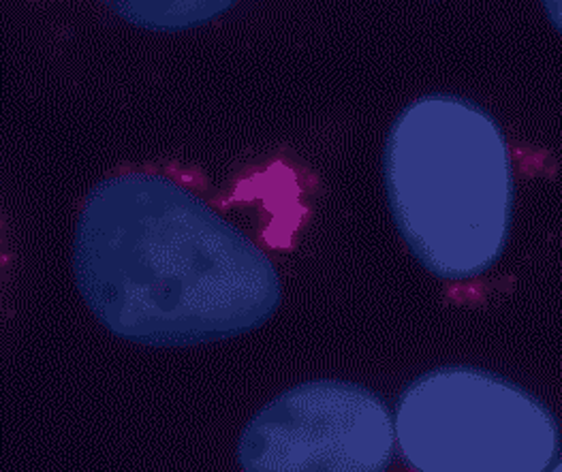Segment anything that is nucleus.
I'll return each instance as SVG.
<instances>
[{
	"mask_svg": "<svg viewBox=\"0 0 562 472\" xmlns=\"http://www.w3.org/2000/svg\"><path fill=\"white\" fill-rule=\"evenodd\" d=\"M297 176L270 165L227 191L178 165L122 167L81 203L74 270L116 338L193 347L259 329L281 306L274 250L293 237Z\"/></svg>",
	"mask_w": 562,
	"mask_h": 472,
	"instance_id": "obj_1",
	"label": "nucleus"
},
{
	"mask_svg": "<svg viewBox=\"0 0 562 472\" xmlns=\"http://www.w3.org/2000/svg\"><path fill=\"white\" fill-rule=\"evenodd\" d=\"M383 178L402 239L430 274L464 282L498 263L514 225V158L477 103L456 94L408 103L387 133Z\"/></svg>",
	"mask_w": 562,
	"mask_h": 472,
	"instance_id": "obj_2",
	"label": "nucleus"
},
{
	"mask_svg": "<svg viewBox=\"0 0 562 472\" xmlns=\"http://www.w3.org/2000/svg\"><path fill=\"white\" fill-rule=\"evenodd\" d=\"M402 460L422 472H543L561 432L550 408L520 385L469 366L415 379L394 415Z\"/></svg>",
	"mask_w": 562,
	"mask_h": 472,
	"instance_id": "obj_3",
	"label": "nucleus"
},
{
	"mask_svg": "<svg viewBox=\"0 0 562 472\" xmlns=\"http://www.w3.org/2000/svg\"><path fill=\"white\" fill-rule=\"evenodd\" d=\"M387 404L356 383L322 379L277 395L244 428L248 472H381L396 451Z\"/></svg>",
	"mask_w": 562,
	"mask_h": 472,
	"instance_id": "obj_4",
	"label": "nucleus"
},
{
	"mask_svg": "<svg viewBox=\"0 0 562 472\" xmlns=\"http://www.w3.org/2000/svg\"><path fill=\"white\" fill-rule=\"evenodd\" d=\"M126 24L153 33H184L221 18L240 0H99Z\"/></svg>",
	"mask_w": 562,
	"mask_h": 472,
	"instance_id": "obj_5",
	"label": "nucleus"
},
{
	"mask_svg": "<svg viewBox=\"0 0 562 472\" xmlns=\"http://www.w3.org/2000/svg\"><path fill=\"white\" fill-rule=\"evenodd\" d=\"M543 9H546L552 26L562 35V0H543Z\"/></svg>",
	"mask_w": 562,
	"mask_h": 472,
	"instance_id": "obj_6",
	"label": "nucleus"
},
{
	"mask_svg": "<svg viewBox=\"0 0 562 472\" xmlns=\"http://www.w3.org/2000/svg\"><path fill=\"white\" fill-rule=\"evenodd\" d=\"M557 469H559V471H562V464H559V467H557Z\"/></svg>",
	"mask_w": 562,
	"mask_h": 472,
	"instance_id": "obj_7",
	"label": "nucleus"
}]
</instances>
